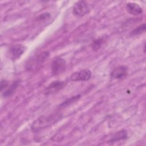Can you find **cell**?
<instances>
[{"label": "cell", "instance_id": "6da1fadb", "mask_svg": "<svg viewBox=\"0 0 146 146\" xmlns=\"http://www.w3.org/2000/svg\"><path fill=\"white\" fill-rule=\"evenodd\" d=\"M62 115L59 112H56L48 115H43L36 119L31 125V129L36 132L44 128L48 127L61 119Z\"/></svg>", "mask_w": 146, "mask_h": 146}, {"label": "cell", "instance_id": "7a4b0ae2", "mask_svg": "<svg viewBox=\"0 0 146 146\" xmlns=\"http://www.w3.org/2000/svg\"><path fill=\"white\" fill-rule=\"evenodd\" d=\"M90 9L87 3L84 1L76 2L72 8L73 14L77 17H82L90 12Z\"/></svg>", "mask_w": 146, "mask_h": 146}, {"label": "cell", "instance_id": "3957f363", "mask_svg": "<svg viewBox=\"0 0 146 146\" xmlns=\"http://www.w3.org/2000/svg\"><path fill=\"white\" fill-rule=\"evenodd\" d=\"M66 68L65 60L60 57L56 58L51 64V72L53 75H58L63 72Z\"/></svg>", "mask_w": 146, "mask_h": 146}, {"label": "cell", "instance_id": "277c9868", "mask_svg": "<svg viewBox=\"0 0 146 146\" xmlns=\"http://www.w3.org/2000/svg\"><path fill=\"white\" fill-rule=\"evenodd\" d=\"M66 85V82L62 80H55L48 84L44 90V94L46 95L53 94L63 88Z\"/></svg>", "mask_w": 146, "mask_h": 146}, {"label": "cell", "instance_id": "5b68a950", "mask_svg": "<svg viewBox=\"0 0 146 146\" xmlns=\"http://www.w3.org/2000/svg\"><path fill=\"white\" fill-rule=\"evenodd\" d=\"M91 77V72L88 69H84L72 73L70 76L71 81H87Z\"/></svg>", "mask_w": 146, "mask_h": 146}, {"label": "cell", "instance_id": "8992f818", "mask_svg": "<svg viewBox=\"0 0 146 146\" xmlns=\"http://www.w3.org/2000/svg\"><path fill=\"white\" fill-rule=\"evenodd\" d=\"M26 47L21 44L13 45L9 48V54L12 59L15 60L19 59L21 56L26 51Z\"/></svg>", "mask_w": 146, "mask_h": 146}, {"label": "cell", "instance_id": "52a82bcc", "mask_svg": "<svg viewBox=\"0 0 146 146\" xmlns=\"http://www.w3.org/2000/svg\"><path fill=\"white\" fill-rule=\"evenodd\" d=\"M128 74L127 67L125 66H120L115 68L111 72L110 76L114 79H121L125 78Z\"/></svg>", "mask_w": 146, "mask_h": 146}, {"label": "cell", "instance_id": "ba28073f", "mask_svg": "<svg viewBox=\"0 0 146 146\" xmlns=\"http://www.w3.org/2000/svg\"><path fill=\"white\" fill-rule=\"evenodd\" d=\"M125 9L127 11L133 15H139L143 13L141 7L137 3L134 2H129L127 3Z\"/></svg>", "mask_w": 146, "mask_h": 146}, {"label": "cell", "instance_id": "9c48e42d", "mask_svg": "<svg viewBox=\"0 0 146 146\" xmlns=\"http://www.w3.org/2000/svg\"><path fill=\"white\" fill-rule=\"evenodd\" d=\"M127 132L125 129H122L116 132L114 134V135L112 137V138L109 140V141L110 143H114L120 140H124L127 139Z\"/></svg>", "mask_w": 146, "mask_h": 146}, {"label": "cell", "instance_id": "30bf717a", "mask_svg": "<svg viewBox=\"0 0 146 146\" xmlns=\"http://www.w3.org/2000/svg\"><path fill=\"white\" fill-rule=\"evenodd\" d=\"M19 84V80H16L14 82H13L9 87V88L3 92V94H2L3 96L5 98H6V97H9V96H11L14 92V91L17 89V87L18 86Z\"/></svg>", "mask_w": 146, "mask_h": 146}, {"label": "cell", "instance_id": "8fae6325", "mask_svg": "<svg viewBox=\"0 0 146 146\" xmlns=\"http://www.w3.org/2000/svg\"><path fill=\"white\" fill-rule=\"evenodd\" d=\"M145 28H146V26H145V23L140 25V26H137L136 28H135L134 30H133L131 32L130 35L135 36V35H137L141 34V33H144L145 31Z\"/></svg>", "mask_w": 146, "mask_h": 146}, {"label": "cell", "instance_id": "7c38bea8", "mask_svg": "<svg viewBox=\"0 0 146 146\" xmlns=\"http://www.w3.org/2000/svg\"><path fill=\"white\" fill-rule=\"evenodd\" d=\"M103 42V39L102 38H99L94 40L91 44L92 49L95 51L98 50L102 46Z\"/></svg>", "mask_w": 146, "mask_h": 146}, {"label": "cell", "instance_id": "4fadbf2b", "mask_svg": "<svg viewBox=\"0 0 146 146\" xmlns=\"http://www.w3.org/2000/svg\"><path fill=\"white\" fill-rule=\"evenodd\" d=\"M80 98V95H76V96H72L71 98H70L66 100H64V102H63L61 104H60V107H66V106H67L68 105H70V104L77 101L79 99V98Z\"/></svg>", "mask_w": 146, "mask_h": 146}, {"label": "cell", "instance_id": "5bb4252c", "mask_svg": "<svg viewBox=\"0 0 146 146\" xmlns=\"http://www.w3.org/2000/svg\"><path fill=\"white\" fill-rule=\"evenodd\" d=\"M51 17V15L50 13H42V14L39 15L37 18H36V20L37 21H44L46 20L47 19H48L50 17Z\"/></svg>", "mask_w": 146, "mask_h": 146}, {"label": "cell", "instance_id": "9a60e30c", "mask_svg": "<svg viewBox=\"0 0 146 146\" xmlns=\"http://www.w3.org/2000/svg\"><path fill=\"white\" fill-rule=\"evenodd\" d=\"M9 84H8V82L5 79H2L1 81V84H0V87H1V91H3V89L7 88V87L8 86Z\"/></svg>", "mask_w": 146, "mask_h": 146}]
</instances>
